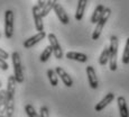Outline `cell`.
<instances>
[{
  "mask_svg": "<svg viewBox=\"0 0 129 117\" xmlns=\"http://www.w3.org/2000/svg\"><path fill=\"white\" fill-rule=\"evenodd\" d=\"M110 15H111V9L110 8H106L105 11H103L102 17H101V19L98 21V23H96V26H95V28H94V31L92 33V39H93V41H96V39L100 37L101 33H102L103 27H105L106 23L108 21Z\"/></svg>",
  "mask_w": 129,
  "mask_h": 117,
  "instance_id": "cell-4",
  "label": "cell"
},
{
  "mask_svg": "<svg viewBox=\"0 0 129 117\" xmlns=\"http://www.w3.org/2000/svg\"><path fill=\"white\" fill-rule=\"evenodd\" d=\"M0 58H2V59H8L9 58V54H8V52H6L5 50H2L1 47H0Z\"/></svg>",
  "mask_w": 129,
  "mask_h": 117,
  "instance_id": "cell-26",
  "label": "cell"
},
{
  "mask_svg": "<svg viewBox=\"0 0 129 117\" xmlns=\"http://www.w3.org/2000/svg\"><path fill=\"white\" fill-rule=\"evenodd\" d=\"M0 37H1V34H0Z\"/></svg>",
  "mask_w": 129,
  "mask_h": 117,
  "instance_id": "cell-30",
  "label": "cell"
},
{
  "mask_svg": "<svg viewBox=\"0 0 129 117\" xmlns=\"http://www.w3.org/2000/svg\"><path fill=\"white\" fill-rule=\"evenodd\" d=\"M17 80L15 76H9L8 80H7V108H6V115L9 117L14 116L15 113V93H16V86H17Z\"/></svg>",
  "mask_w": 129,
  "mask_h": 117,
  "instance_id": "cell-1",
  "label": "cell"
},
{
  "mask_svg": "<svg viewBox=\"0 0 129 117\" xmlns=\"http://www.w3.org/2000/svg\"><path fill=\"white\" fill-rule=\"evenodd\" d=\"M117 104H118V109L120 117H129V109L127 106V100L125 97L119 96L117 98Z\"/></svg>",
  "mask_w": 129,
  "mask_h": 117,
  "instance_id": "cell-13",
  "label": "cell"
},
{
  "mask_svg": "<svg viewBox=\"0 0 129 117\" xmlns=\"http://www.w3.org/2000/svg\"><path fill=\"white\" fill-rule=\"evenodd\" d=\"M86 4H88V0H79L76 11H75L76 20H79V21L82 20V18L84 16V11H85V8H86Z\"/></svg>",
  "mask_w": 129,
  "mask_h": 117,
  "instance_id": "cell-16",
  "label": "cell"
},
{
  "mask_svg": "<svg viewBox=\"0 0 129 117\" xmlns=\"http://www.w3.org/2000/svg\"><path fill=\"white\" fill-rule=\"evenodd\" d=\"M53 54V47H52L51 45L46 46L45 49H44V51L42 52L41 56H39V60H41V62H47L48 61V59L51 58V55Z\"/></svg>",
  "mask_w": 129,
  "mask_h": 117,
  "instance_id": "cell-21",
  "label": "cell"
},
{
  "mask_svg": "<svg viewBox=\"0 0 129 117\" xmlns=\"http://www.w3.org/2000/svg\"><path fill=\"white\" fill-rule=\"evenodd\" d=\"M54 11H55V14H56V16H57L58 20L61 21L63 25H68L69 23H70V18H69L66 11L64 10V8L62 7V5L56 4L55 7H54Z\"/></svg>",
  "mask_w": 129,
  "mask_h": 117,
  "instance_id": "cell-12",
  "label": "cell"
},
{
  "mask_svg": "<svg viewBox=\"0 0 129 117\" xmlns=\"http://www.w3.org/2000/svg\"><path fill=\"white\" fill-rule=\"evenodd\" d=\"M46 37V33L45 32H38L37 34H35L34 36L29 37L28 39H26V41L24 42V47L25 49H30V47H33L34 45H36L37 43H39L41 41H43L44 38Z\"/></svg>",
  "mask_w": 129,
  "mask_h": 117,
  "instance_id": "cell-9",
  "label": "cell"
},
{
  "mask_svg": "<svg viewBox=\"0 0 129 117\" xmlns=\"http://www.w3.org/2000/svg\"><path fill=\"white\" fill-rule=\"evenodd\" d=\"M46 1H47V0H37V5H38L41 8H43L44 5L46 4Z\"/></svg>",
  "mask_w": 129,
  "mask_h": 117,
  "instance_id": "cell-27",
  "label": "cell"
},
{
  "mask_svg": "<svg viewBox=\"0 0 129 117\" xmlns=\"http://www.w3.org/2000/svg\"><path fill=\"white\" fill-rule=\"evenodd\" d=\"M1 87H2V83H1V81H0V89H1Z\"/></svg>",
  "mask_w": 129,
  "mask_h": 117,
  "instance_id": "cell-29",
  "label": "cell"
},
{
  "mask_svg": "<svg viewBox=\"0 0 129 117\" xmlns=\"http://www.w3.org/2000/svg\"><path fill=\"white\" fill-rule=\"evenodd\" d=\"M122 63L123 64H129V37L126 41L125 49H123L122 53Z\"/></svg>",
  "mask_w": 129,
  "mask_h": 117,
  "instance_id": "cell-23",
  "label": "cell"
},
{
  "mask_svg": "<svg viewBox=\"0 0 129 117\" xmlns=\"http://www.w3.org/2000/svg\"><path fill=\"white\" fill-rule=\"evenodd\" d=\"M57 4V0H47L46 4L44 5V7L42 8V16L46 17L47 15L51 12V10H53L55 5Z\"/></svg>",
  "mask_w": 129,
  "mask_h": 117,
  "instance_id": "cell-18",
  "label": "cell"
},
{
  "mask_svg": "<svg viewBox=\"0 0 129 117\" xmlns=\"http://www.w3.org/2000/svg\"><path fill=\"white\" fill-rule=\"evenodd\" d=\"M39 116L41 117H49V111L46 106H42L39 110Z\"/></svg>",
  "mask_w": 129,
  "mask_h": 117,
  "instance_id": "cell-24",
  "label": "cell"
},
{
  "mask_svg": "<svg viewBox=\"0 0 129 117\" xmlns=\"http://www.w3.org/2000/svg\"><path fill=\"white\" fill-rule=\"evenodd\" d=\"M47 38H48L49 45L53 47V54H54V56H55V59L62 60L64 54H63V50H62V47L57 41V37L55 36V34L49 33L48 35H47Z\"/></svg>",
  "mask_w": 129,
  "mask_h": 117,
  "instance_id": "cell-6",
  "label": "cell"
},
{
  "mask_svg": "<svg viewBox=\"0 0 129 117\" xmlns=\"http://www.w3.org/2000/svg\"><path fill=\"white\" fill-rule=\"evenodd\" d=\"M86 76H88V81H89V86L92 89H98L99 87V80L96 77L95 70L92 65H88L86 66Z\"/></svg>",
  "mask_w": 129,
  "mask_h": 117,
  "instance_id": "cell-8",
  "label": "cell"
},
{
  "mask_svg": "<svg viewBox=\"0 0 129 117\" xmlns=\"http://www.w3.org/2000/svg\"><path fill=\"white\" fill-rule=\"evenodd\" d=\"M65 56L69 60L78 61V62H81V63H85L88 61V55L84 53H79V52H68Z\"/></svg>",
  "mask_w": 129,
  "mask_h": 117,
  "instance_id": "cell-14",
  "label": "cell"
},
{
  "mask_svg": "<svg viewBox=\"0 0 129 117\" xmlns=\"http://www.w3.org/2000/svg\"><path fill=\"white\" fill-rule=\"evenodd\" d=\"M109 59H110V47L106 46L103 49V51L101 52L100 56H99V64L100 65H106L109 62Z\"/></svg>",
  "mask_w": 129,
  "mask_h": 117,
  "instance_id": "cell-17",
  "label": "cell"
},
{
  "mask_svg": "<svg viewBox=\"0 0 129 117\" xmlns=\"http://www.w3.org/2000/svg\"><path fill=\"white\" fill-rule=\"evenodd\" d=\"M113 99H115V93H112V92L107 93L106 96L103 97V98L101 99V100L99 101L98 104H96L95 107H94L95 111H101V110H103V109H105L106 107L109 105V104L112 103Z\"/></svg>",
  "mask_w": 129,
  "mask_h": 117,
  "instance_id": "cell-11",
  "label": "cell"
},
{
  "mask_svg": "<svg viewBox=\"0 0 129 117\" xmlns=\"http://www.w3.org/2000/svg\"><path fill=\"white\" fill-rule=\"evenodd\" d=\"M47 77H48L49 83H51L53 87H56L58 84V76H57V73H56L55 70L48 69V70H47Z\"/></svg>",
  "mask_w": 129,
  "mask_h": 117,
  "instance_id": "cell-20",
  "label": "cell"
},
{
  "mask_svg": "<svg viewBox=\"0 0 129 117\" xmlns=\"http://www.w3.org/2000/svg\"><path fill=\"white\" fill-rule=\"evenodd\" d=\"M0 69H1V70H4V71H7L9 69L8 63L6 62V60L2 59V58H0Z\"/></svg>",
  "mask_w": 129,
  "mask_h": 117,
  "instance_id": "cell-25",
  "label": "cell"
},
{
  "mask_svg": "<svg viewBox=\"0 0 129 117\" xmlns=\"http://www.w3.org/2000/svg\"><path fill=\"white\" fill-rule=\"evenodd\" d=\"M7 108V91L0 89V114L6 113Z\"/></svg>",
  "mask_w": 129,
  "mask_h": 117,
  "instance_id": "cell-19",
  "label": "cell"
},
{
  "mask_svg": "<svg viewBox=\"0 0 129 117\" xmlns=\"http://www.w3.org/2000/svg\"><path fill=\"white\" fill-rule=\"evenodd\" d=\"M11 60H12V66H14V76L18 83H23L24 82V70L23 65H21V60L20 55L18 52H12L11 54Z\"/></svg>",
  "mask_w": 129,
  "mask_h": 117,
  "instance_id": "cell-3",
  "label": "cell"
},
{
  "mask_svg": "<svg viewBox=\"0 0 129 117\" xmlns=\"http://www.w3.org/2000/svg\"><path fill=\"white\" fill-rule=\"evenodd\" d=\"M55 71H56V73H57V76L61 78V80L64 83V86H66L68 88H71V87L73 86V79L71 78V76L64 70L63 68L57 66V68H55Z\"/></svg>",
  "mask_w": 129,
  "mask_h": 117,
  "instance_id": "cell-10",
  "label": "cell"
},
{
  "mask_svg": "<svg viewBox=\"0 0 129 117\" xmlns=\"http://www.w3.org/2000/svg\"><path fill=\"white\" fill-rule=\"evenodd\" d=\"M14 34V11H5V36L7 38H11Z\"/></svg>",
  "mask_w": 129,
  "mask_h": 117,
  "instance_id": "cell-5",
  "label": "cell"
},
{
  "mask_svg": "<svg viewBox=\"0 0 129 117\" xmlns=\"http://www.w3.org/2000/svg\"><path fill=\"white\" fill-rule=\"evenodd\" d=\"M25 113L27 114L28 117H41L39 114L36 111L35 107L33 105H30V104H27V105L25 106Z\"/></svg>",
  "mask_w": 129,
  "mask_h": 117,
  "instance_id": "cell-22",
  "label": "cell"
},
{
  "mask_svg": "<svg viewBox=\"0 0 129 117\" xmlns=\"http://www.w3.org/2000/svg\"><path fill=\"white\" fill-rule=\"evenodd\" d=\"M34 17V23L37 32H43L44 31V23H43V16H42V8L38 5H35L31 9Z\"/></svg>",
  "mask_w": 129,
  "mask_h": 117,
  "instance_id": "cell-7",
  "label": "cell"
},
{
  "mask_svg": "<svg viewBox=\"0 0 129 117\" xmlns=\"http://www.w3.org/2000/svg\"><path fill=\"white\" fill-rule=\"evenodd\" d=\"M105 9H106V7L103 6V5H98V6L95 7V9H94V11H93L92 16H91V18H90L91 23H92V24H96V23H98V21L101 19V17H102Z\"/></svg>",
  "mask_w": 129,
  "mask_h": 117,
  "instance_id": "cell-15",
  "label": "cell"
},
{
  "mask_svg": "<svg viewBox=\"0 0 129 117\" xmlns=\"http://www.w3.org/2000/svg\"><path fill=\"white\" fill-rule=\"evenodd\" d=\"M110 59H109V69L111 71H116L118 69L117 63V56H118V47H119V41L118 37L112 35L110 37Z\"/></svg>",
  "mask_w": 129,
  "mask_h": 117,
  "instance_id": "cell-2",
  "label": "cell"
},
{
  "mask_svg": "<svg viewBox=\"0 0 129 117\" xmlns=\"http://www.w3.org/2000/svg\"><path fill=\"white\" fill-rule=\"evenodd\" d=\"M0 117H9V116H7L6 114H0Z\"/></svg>",
  "mask_w": 129,
  "mask_h": 117,
  "instance_id": "cell-28",
  "label": "cell"
}]
</instances>
